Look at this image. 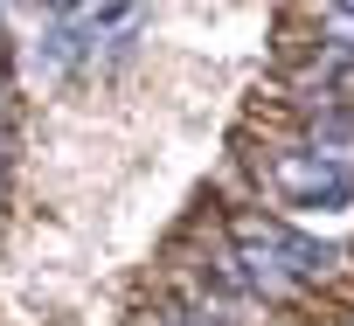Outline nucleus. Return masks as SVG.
Returning a JSON list of instances; mask_svg holds the SVG:
<instances>
[{"instance_id": "obj_2", "label": "nucleus", "mask_w": 354, "mask_h": 326, "mask_svg": "<svg viewBox=\"0 0 354 326\" xmlns=\"http://www.w3.org/2000/svg\"><path fill=\"white\" fill-rule=\"evenodd\" d=\"M271 188L292 202V209H313V215H333L354 202V160H333V153H278L271 160Z\"/></svg>"}, {"instance_id": "obj_1", "label": "nucleus", "mask_w": 354, "mask_h": 326, "mask_svg": "<svg viewBox=\"0 0 354 326\" xmlns=\"http://www.w3.org/2000/svg\"><path fill=\"white\" fill-rule=\"evenodd\" d=\"M230 236H236V250L271 257V264H278L285 278H299V285H319V278L340 271V250H333V243H319V236H306V229H292V222H278V215H257V209L230 215Z\"/></svg>"}, {"instance_id": "obj_3", "label": "nucleus", "mask_w": 354, "mask_h": 326, "mask_svg": "<svg viewBox=\"0 0 354 326\" xmlns=\"http://www.w3.org/2000/svg\"><path fill=\"white\" fill-rule=\"evenodd\" d=\"M35 56H42V70H63V63H77V56H84V28H70V21H63V28H49Z\"/></svg>"}, {"instance_id": "obj_4", "label": "nucleus", "mask_w": 354, "mask_h": 326, "mask_svg": "<svg viewBox=\"0 0 354 326\" xmlns=\"http://www.w3.org/2000/svg\"><path fill=\"white\" fill-rule=\"evenodd\" d=\"M35 8H49V15H77L84 0H35Z\"/></svg>"}, {"instance_id": "obj_5", "label": "nucleus", "mask_w": 354, "mask_h": 326, "mask_svg": "<svg viewBox=\"0 0 354 326\" xmlns=\"http://www.w3.org/2000/svg\"><path fill=\"white\" fill-rule=\"evenodd\" d=\"M333 8H340V15H354V0H333Z\"/></svg>"}]
</instances>
